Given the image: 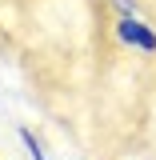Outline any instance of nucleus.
Listing matches in <instances>:
<instances>
[{
	"label": "nucleus",
	"mask_w": 156,
	"mask_h": 160,
	"mask_svg": "<svg viewBox=\"0 0 156 160\" xmlns=\"http://www.w3.org/2000/svg\"><path fill=\"white\" fill-rule=\"evenodd\" d=\"M108 4H112V12H116V16H144L140 0H108Z\"/></svg>",
	"instance_id": "obj_3"
},
{
	"label": "nucleus",
	"mask_w": 156,
	"mask_h": 160,
	"mask_svg": "<svg viewBox=\"0 0 156 160\" xmlns=\"http://www.w3.org/2000/svg\"><path fill=\"white\" fill-rule=\"evenodd\" d=\"M112 36H116L120 48H132L140 56H156V28H148L144 16H116Z\"/></svg>",
	"instance_id": "obj_1"
},
{
	"label": "nucleus",
	"mask_w": 156,
	"mask_h": 160,
	"mask_svg": "<svg viewBox=\"0 0 156 160\" xmlns=\"http://www.w3.org/2000/svg\"><path fill=\"white\" fill-rule=\"evenodd\" d=\"M20 144H24V152H28L32 160H48V156H44V148H40V136L32 132V128H20Z\"/></svg>",
	"instance_id": "obj_2"
}]
</instances>
